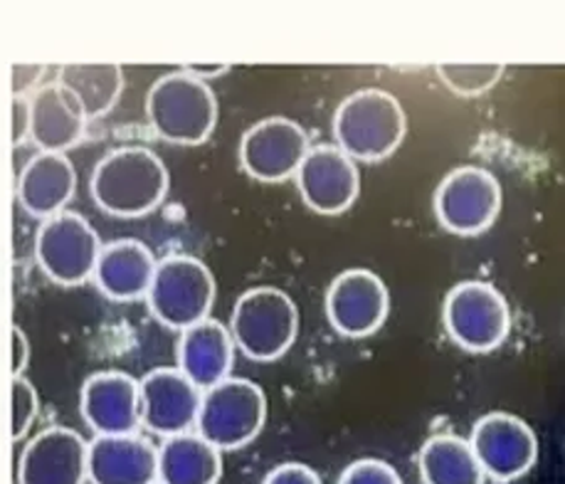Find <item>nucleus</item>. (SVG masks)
Segmentation results:
<instances>
[{
  "label": "nucleus",
  "mask_w": 565,
  "mask_h": 484,
  "mask_svg": "<svg viewBox=\"0 0 565 484\" xmlns=\"http://www.w3.org/2000/svg\"><path fill=\"white\" fill-rule=\"evenodd\" d=\"M13 107V144L18 146L28 136V99L15 97Z\"/></svg>",
  "instance_id": "obj_30"
},
{
  "label": "nucleus",
  "mask_w": 565,
  "mask_h": 484,
  "mask_svg": "<svg viewBox=\"0 0 565 484\" xmlns=\"http://www.w3.org/2000/svg\"><path fill=\"white\" fill-rule=\"evenodd\" d=\"M10 403H13L10 406V438L18 443L28 435L40 413V396L25 376H13L10 381Z\"/></svg>",
  "instance_id": "obj_26"
},
{
  "label": "nucleus",
  "mask_w": 565,
  "mask_h": 484,
  "mask_svg": "<svg viewBox=\"0 0 565 484\" xmlns=\"http://www.w3.org/2000/svg\"><path fill=\"white\" fill-rule=\"evenodd\" d=\"M420 477L425 484H484L481 470L469 440L459 435H435L427 440L417 455Z\"/></svg>",
  "instance_id": "obj_23"
},
{
  "label": "nucleus",
  "mask_w": 565,
  "mask_h": 484,
  "mask_svg": "<svg viewBox=\"0 0 565 484\" xmlns=\"http://www.w3.org/2000/svg\"><path fill=\"white\" fill-rule=\"evenodd\" d=\"M443 322L449 339L472 354L499 349L511 332V312L504 294L481 280L459 282L447 292Z\"/></svg>",
  "instance_id": "obj_7"
},
{
  "label": "nucleus",
  "mask_w": 565,
  "mask_h": 484,
  "mask_svg": "<svg viewBox=\"0 0 565 484\" xmlns=\"http://www.w3.org/2000/svg\"><path fill=\"white\" fill-rule=\"evenodd\" d=\"M156 272L153 252L139 240H114L102 245L94 284L114 302H134L146 297Z\"/></svg>",
  "instance_id": "obj_21"
},
{
  "label": "nucleus",
  "mask_w": 565,
  "mask_h": 484,
  "mask_svg": "<svg viewBox=\"0 0 565 484\" xmlns=\"http://www.w3.org/2000/svg\"><path fill=\"white\" fill-rule=\"evenodd\" d=\"M215 292V277L205 262L191 255H169L156 262L146 302L163 326L183 332L211 317Z\"/></svg>",
  "instance_id": "obj_5"
},
{
  "label": "nucleus",
  "mask_w": 565,
  "mask_h": 484,
  "mask_svg": "<svg viewBox=\"0 0 565 484\" xmlns=\"http://www.w3.org/2000/svg\"><path fill=\"white\" fill-rule=\"evenodd\" d=\"M169 186V168L151 149L119 146L94 166L89 191L104 213L141 218L163 203Z\"/></svg>",
  "instance_id": "obj_1"
},
{
  "label": "nucleus",
  "mask_w": 565,
  "mask_h": 484,
  "mask_svg": "<svg viewBox=\"0 0 565 484\" xmlns=\"http://www.w3.org/2000/svg\"><path fill=\"white\" fill-rule=\"evenodd\" d=\"M295 178L301 201L321 215L349 210L361 191L359 166L337 144L311 146Z\"/></svg>",
  "instance_id": "obj_13"
},
{
  "label": "nucleus",
  "mask_w": 565,
  "mask_h": 484,
  "mask_svg": "<svg viewBox=\"0 0 565 484\" xmlns=\"http://www.w3.org/2000/svg\"><path fill=\"white\" fill-rule=\"evenodd\" d=\"M262 484H321V477L305 462H281Z\"/></svg>",
  "instance_id": "obj_28"
},
{
  "label": "nucleus",
  "mask_w": 565,
  "mask_h": 484,
  "mask_svg": "<svg viewBox=\"0 0 565 484\" xmlns=\"http://www.w3.org/2000/svg\"><path fill=\"white\" fill-rule=\"evenodd\" d=\"M185 72H191L193 77H198V80H203L205 82V77H213V75H223L225 70H230L227 65H185L183 67Z\"/></svg>",
  "instance_id": "obj_31"
},
{
  "label": "nucleus",
  "mask_w": 565,
  "mask_h": 484,
  "mask_svg": "<svg viewBox=\"0 0 565 484\" xmlns=\"http://www.w3.org/2000/svg\"><path fill=\"white\" fill-rule=\"evenodd\" d=\"M10 344H13V364H10L13 366V376H23L30 361V344L25 332L18 324H13V329H10Z\"/></svg>",
  "instance_id": "obj_29"
},
{
  "label": "nucleus",
  "mask_w": 565,
  "mask_h": 484,
  "mask_svg": "<svg viewBox=\"0 0 565 484\" xmlns=\"http://www.w3.org/2000/svg\"><path fill=\"white\" fill-rule=\"evenodd\" d=\"M87 117L75 94L47 82L28 97V136L40 151L65 154L85 136Z\"/></svg>",
  "instance_id": "obj_17"
},
{
  "label": "nucleus",
  "mask_w": 565,
  "mask_h": 484,
  "mask_svg": "<svg viewBox=\"0 0 565 484\" xmlns=\"http://www.w3.org/2000/svg\"><path fill=\"white\" fill-rule=\"evenodd\" d=\"M153 484H161V482H153Z\"/></svg>",
  "instance_id": "obj_32"
},
{
  "label": "nucleus",
  "mask_w": 565,
  "mask_h": 484,
  "mask_svg": "<svg viewBox=\"0 0 565 484\" xmlns=\"http://www.w3.org/2000/svg\"><path fill=\"white\" fill-rule=\"evenodd\" d=\"M504 65H439V80L459 97H477V94L489 92L494 84L504 77Z\"/></svg>",
  "instance_id": "obj_25"
},
{
  "label": "nucleus",
  "mask_w": 565,
  "mask_h": 484,
  "mask_svg": "<svg viewBox=\"0 0 565 484\" xmlns=\"http://www.w3.org/2000/svg\"><path fill=\"white\" fill-rule=\"evenodd\" d=\"M79 413L94 435H131L141 425L139 381L124 371L92 373L79 391Z\"/></svg>",
  "instance_id": "obj_15"
},
{
  "label": "nucleus",
  "mask_w": 565,
  "mask_h": 484,
  "mask_svg": "<svg viewBox=\"0 0 565 484\" xmlns=\"http://www.w3.org/2000/svg\"><path fill=\"white\" fill-rule=\"evenodd\" d=\"M391 312V294L385 282L365 267H351L333 277L327 290V317L333 329L363 339L381 329Z\"/></svg>",
  "instance_id": "obj_12"
},
{
  "label": "nucleus",
  "mask_w": 565,
  "mask_h": 484,
  "mask_svg": "<svg viewBox=\"0 0 565 484\" xmlns=\"http://www.w3.org/2000/svg\"><path fill=\"white\" fill-rule=\"evenodd\" d=\"M146 117L159 139L178 146H198L211 139L217 124V99L207 82L175 70L151 84Z\"/></svg>",
  "instance_id": "obj_3"
},
{
  "label": "nucleus",
  "mask_w": 565,
  "mask_h": 484,
  "mask_svg": "<svg viewBox=\"0 0 565 484\" xmlns=\"http://www.w3.org/2000/svg\"><path fill=\"white\" fill-rule=\"evenodd\" d=\"M175 356L178 371L201 391H207L230 378V368L235 361V341L225 324L207 317L181 332Z\"/></svg>",
  "instance_id": "obj_19"
},
{
  "label": "nucleus",
  "mask_w": 565,
  "mask_h": 484,
  "mask_svg": "<svg viewBox=\"0 0 565 484\" xmlns=\"http://www.w3.org/2000/svg\"><path fill=\"white\" fill-rule=\"evenodd\" d=\"M265 420V391L247 378H225V381L203 391L195 430L220 452L239 450L262 433Z\"/></svg>",
  "instance_id": "obj_6"
},
{
  "label": "nucleus",
  "mask_w": 565,
  "mask_h": 484,
  "mask_svg": "<svg viewBox=\"0 0 565 484\" xmlns=\"http://www.w3.org/2000/svg\"><path fill=\"white\" fill-rule=\"evenodd\" d=\"M230 336L235 349L253 361H277L285 356L299 332V309L295 299L279 287H253L233 307Z\"/></svg>",
  "instance_id": "obj_4"
},
{
  "label": "nucleus",
  "mask_w": 565,
  "mask_h": 484,
  "mask_svg": "<svg viewBox=\"0 0 565 484\" xmlns=\"http://www.w3.org/2000/svg\"><path fill=\"white\" fill-rule=\"evenodd\" d=\"M57 82L75 94L89 122L114 109L121 97L124 75L114 62H94V65H62Z\"/></svg>",
  "instance_id": "obj_24"
},
{
  "label": "nucleus",
  "mask_w": 565,
  "mask_h": 484,
  "mask_svg": "<svg viewBox=\"0 0 565 484\" xmlns=\"http://www.w3.org/2000/svg\"><path fill=\"white\" fill-rule=\"evenodd\" d=\"M501 186L497 176L481 166H457L435 191V215L447 233L472 238L484 233L499 218Z\"/></svg>",
  "instance_id": "obj_8"
},
{
  "label": "nucleus",
  "mask_w": 565,
  "mask_h": 484,
  "mask_svg": "<svg viewBox=\"0 0 565 484\" xmlns=\"http://www.w3.org/2000/svg\"><path fill=\"white\" fill-rule=\"evenodd\" d=\"M311 149L309 134L287 117H269L249 126L239 141V166L262 183H281L297 176Z\"/></svg>",
  "instance_id": "obj_10"
},
{
  "label": "nucleus",
  "mask_w": 565,
  "mask_h": 484,
  "mask_svg": "<svg viewBox=\"0 0 565 484\" xmlns=\"http://www.w3.org/2000/svg\"><path fill=\"white\" fill-rule=\"evenodd\" d=\"M339 484H403V480L385 460L363 457L341 472Z\"/></svg>",
  "instance_id": "obj_27"
},
{
  "label": "nucleus",
  "mask_w": 565,
  "mask_h": 484,
  "mask_svg": "<svg viewBox=\"0 0 565 484\" xmlns=\"http://www.w3.org/2000/svg\"><path fill=\"white\" fill-rule=\"evenodd\" d=\"M223 477V455L198 433H181L159 448L161 484H217Z\"/></svg>",
  "instance_id": "obj_22"
},
{
  "label": "nucleus",
  "mask_w": 565,
  "mask_h": 484,
  "mask_svg": "<svg viewBox=\"0 0 565 484\" xmlns=\"http://www.w3.org/2000/svg\"><path fill=\"white\" fill-rule=\"evenodd\" d=\"M75 188L77 171L67 156L40 151L20 171L15 196L25 213L47 220L67 208Z\"/></svg>",
  "instance_id": "obj_20"
},
{
  "label": "nucleus",
  "mask_w": 565,
  "mask_h": 484,
  "mask_svg": "<svg viewBox=\"0 0 565 484\" xmlns=\"http://www.w3.org/2000/svg\"><path fill=\"white\" fill-rule=\"evenodd\" d=\"M87 480L92 484L159 482V448L141 435H94L87 443Z\"/></svg>",
  "instance_id": "obj_18"
},
{
  "label": "nucleus",
  "mask_w": 565,
  "mask_h": 484,
  "mask_svg": "<svg viewBox=\"0 0 565 484\" xmlns=\"http://www.w3.org/2000/svg\"><path fill=\"white\" fill-rule=\"evenodd\" d=\"M484 475L497 482H514L536 465L539 440L526 420L519 415L487 413L479 418L469 438Z\"/></svg>",
  "instance_id": "obj_11"
},
{
  "label": "nucleus",
  "mask_w": 565,
  "mask_h": 484,
  "mask_svg": "<svg viewBox=\"0 0 565 484\" xmlns=\"http://www.w3.org/2000/svg\"><path fill=\"white\" fill-rule=\"evenodd\" d=\"M407 134L403 104L379 87L355 90L333 114L337 146L353 161H383L393 156Z\"/></svg>",
  "instance_id": "obj_2"
},
{
  "label": "nucleus",
  "mask_w": 565,
  "mask_h": 484,
  "mask_svg": "<svg viewBox=\"0 0 565 484\" xmlns=\"http://www.w3.org/2000/svg\"><path fill=\"white\" fill-rule=\"evenodd\" d=\"M87 440L62 425L45 428L18 460V484H85Z\"/></svg>",
  "instance_id": "obj_16"
},
{
  "label": "nucleus",
  "mask_w": 565,
  "mask_h": 484,
  "mask_svg": "<svg viewBox=\"0 0 565 484\" xmlns=\"http://www.w3.org/2000/svg\"><path fill=\"white\" fill-rule=\"evenodd\" d=\"M141 425L161 438L188 433L195 425L203 391L178 368H153L139 381Z\"/></svg>",
  "instance_id": "obj_14"
},
{
  "label": "nucleus",
  "mask_w": 565,
  "mask_h": 484,
  "mask_svg": "<svg viewBox=\"0 0 565 484\" xmlns=\"http://www.w3.org/2000/svg\"><path fill=\"white\" fill-rule=\"evenodd\" d=\"M102 252V240L87 218L62 213L43 220L35 238V260L45 275L60 287H77L92 280Z\"/></svg>",
  "instance_id": "obj_9"
}]
</instances>
